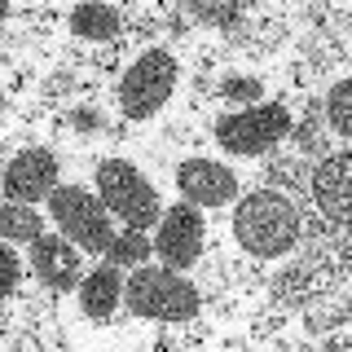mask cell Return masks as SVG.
I'll return each mask as SVG.
<instances>
[{"instance_id": "6da1fadb", "label": "cell", "mask_w": 352, "mask_h": 352, "mask_svg": "<svg viewBox=\"0 0 352 352\" xmlns=\"http://www.w3.org/2000/svg\"><path fill=\"white\" fill-rule=\"evenodd\" d=\"M300 220H304V212L295 207L291 194L264 185V190H251L247 198H238L229 229H234V242L242 247V256L278 260V256L300 251V238H304Z\"/></svg>"}, {"instance_id": "7a4b0ae2", "label": "cell", "mask_w": 352, "mask_h": 352, "mask_svg": "<svg viewBox=\"0 0 352 352\" xmlns=\"http://www.w3.org/2000/svg\"><path fill=\"white\" fill-rule=\"evenodd\" d=\"M124 304L128 317L137 322H159V326H190L203 313V295L198 286L176 269H146L137 264V273L124 278Z\"/></svg>"}, {"instance_id": "3957f363", "label": "cell", "mask_w": 352, "mask_h": 352, "mask_svg": "<svg viewBox=\"0 0 352 352\" xmlns=\"http://www.w3.org/2000/svg\"><path fill=\"white\" fill-rule=\"evenodd\" d=\"M291 124H295V106L286 102V93H278L273 102H256V106L216 115L212 119V141L225 154L260 159V154L278 150L282 141L291 137Z\"/></svg>"}, {"instance_id": "277c9868", "label": "cell", "mask_w": 352, "mask_h": 352, "mask_svg": "<svg viewBox=\"0 0 352 352\" xmlns=\"http://www.w3.org/2000/svg\"><path fill=\"white\" fill-rule=\"evenodd\" d=\"M176 84H181V62H176V53L159 49V44L141 49L137 58L124 66V75H119V93H115L119 97V115H124L128 124L154 119L172 102Z\"/></svg>"}, {"instance_id": "5b68a950", "label": "cell", "mask_w": 352, "mask_h": 352, "mask_svg": "<svg viewBox=\"0 0 352 352\" xmlns=\"http://www.w3.org/2000/svg\"><path fill=\"white\" fill-rule=\"evenodd\" d=\"M93 181H97V194L102 203L110 207V216H119L128 229H154L163 220V203H159V190L150 185V176L128 159H102L93 168Z\"/></svg>"}, {"instance_id": "8992f818", "label": "cell", "mask_w": 352, "mask_h": 352, "mask_svg": "<svg viewBox=\"0 0 352 352\" xmlns=\"http://www.w3.org/2000/svg\"><path fill=\"white\" fill-rule=\"evenodd\" d=\"M49 216L58 225V234H66L88 256H106V247L119 234L110 207L102 203V194H88L84 185H58L49 194Z\"/></svg>"}, {"instance_id": "52a82bcc", "label": "cell", "mask_w": 352, "mask_h": 352, "mask_svg": "<svg viewBox=\"0 0 352 352\" xmlns=\"http://www.w3.org/2000/svg\"><path fill=\"white\" fill-rule=\"evenodd\" d=\"M203 247H207V220L194 203H176V207H163V220H159V234H154V256H159L168 269L185 273L203 260Z\"/></svg>"}, {"instance_id": "ba28073f", "label": "cell", "mask_w": 352, "mask_h": 352, "mask_svg": "<svg viewBox=\"0 0 352 352\" xmlns=\"http://www.w3.org/2000/svg\"><path fill=\"white\" fill-rule=\"evenodd\" d=\"M58 176H62V159L49 146H27L9 159L5 168V198L9 203H31L36 207L40 198H49L58 190Z\"/></svg>"}, {"instance_id": "9c48e42d", "label": "cell", "mask_w": 352, "mask_h": 352, "mask_svg": "<svg viewBox=\"0 0 352 352\" xmlns=\"http://www.w3.org/2000/svg\"><path fill=\"white\" fill-rule=\"evenodd\" d=\"M31 278H36L44 291L53 295H66L71 286L84 282V260H80V247H75L66 234H40L31 242Z\"/></svg>"}, {"instance_id": "30bf717a", "label": "cell", "mask_w": 352, "mask_h": 352, "mask_svg": "<svg viewBox=\"0 0 352 352\" xmlns=\"http://www.w3.org/2000/svg\"><path fill=\"white\" fill-rule=\"evenodd\" d=\"M339 273L322 269V264H308V260H295L286 264L282 273H273L269 282H264V291H269V304H278L282 313L286 308H308L317 300H326V295L339 291Z\"/></svg>"}, {"instance_id": "8fae6325", "label": "cell", "mask_w": 352, "mask_h": 352, "mask_svg": "<svg viewBox=\"0 0 352 352\" xmlns=\"http://www.w3.org/2000/svg\"><path fill=\"white\" fill-rule=\"evenodd\" d=\"M308 198L313 212H322L335 225H348V207H352V154L339 146L326 159H317L313 176H308Z\"/></svg>"}, {"instance_id": "7c38bea8", "label": "cell", "mask_w": 352, "mask_h": 352, "mask_svg": "<svg viewBox=\"0 0 352 352\" xmlns=\"http://www.w3.org/2000/svg\"><path fill=\"white\" fill-rule=\"evenodd\" d=\"M176 190L194 207H229L238 198V176L216 159H185L172 172Z\"/></svg>"}, {"instance_id": "4fadbf2b", "label": "cell", "mask_w": 352, "mask_h": 352, "mask_svg": "<svg viewBox=\"0 0 352 352\" xmlns=\"http://www.w3.org/2000/svg\"><path fill=\"white\" fill-rule=\"evenodd\" d=\"M80 291V308L84 317L93 326H106L110 317H115L119 300H124V273L115 269V264H97L93 273H84V282L75 286Z\"/></svg>"}, {"instance_id": "5bb4252c", "label": "cell", "mask_w": 352, "mask_h": 352, "mask_svg": "<svg viewBox=\"0 0 352 352\" xmlns=\"http://www.w3.org/2000/svg\"><path fill=\"white\" fill-rule=\"evenodd\" d=\"M66 27L80 44H119L124 40V9L115 5H75Z\"/></svg>"}, {"instance_id": "9a60e30c", "label": "cell", "mask_w": 352, "mask_h": 352, "mask_svg": "<svg viewBox=\"0 0 352 352\" xmlns=\"http://www.w3.org/2000/svg\"><path fill=\"white\" fill-rule=\"evenodd\" d=\"M53 132L58 137H97V132H115V137H124V128H115L110 124V115H106V106L102 102H93V97H84V102H71L62 110L58 119H53Z\"/></svg>"}, {"instance_id": "2e32d148", "label": "cell", "mask_w": 352, "mask_h": 352, "mask_svg": "<svg viewBox=\"0 0 352 352\" xmlns=\"http://www.w3.org/2000/svg\"><path fill=\"white\" fill-rule=\"evenodd\" d=\"M295 141V154L300 159H326V115H322V97H304L300 102V119L291 124V137Z\"/></svg>"}, {"instance_id": "e0dca14e", "label": "cell", "mask_w": 352, "mask_h": 352, "mask_svg": "<svg viewBox=\"0 0 352 352\" xmlns=\"http://www.w3.org/2000/svg\"><path fill=\"white\" fill-rule=\"evenodd\" d=\"M185 18L203 22V27H220V31H234L251 18V9L242 0H185Z\"/></svg>"}, {"instance_id": "ac0fdd59", "label": "cell", "mask_w": 352, "mask_h": 352, "mask_svg": "<svg viewBox=\"0 0 352 352\" xmlns=\"http://www.w3.org/2000/svg\"><path fill=\"white\" fill-rule=\"evenodd\" d=\"M44 229V212H36L31 203H5L0 207V238L5 242H36Z\"/></svg>"}, {"instance_id": "d6986e66", "label": "cell", "mask_w": 352, "mask_h": 352, "mask_svg": "<svg viewBox=\"0 0 352 352\" xmlns=\"http://www.w3.org/2000/svg\"><path fill=\"white\" fill-rule=\"evenodd\" d=\"M308 176H313V168H308V159H300V154L264 163V181H269V190H282V194L308 198Z\"/></svg>"}, {"instance_id": "ffe728a7", "label": "cell", "mask_w": 352, "mask_h": 352, "mask_svg": "<svg viewBox=\"0 0 352 352\" xmlns=\"http://www.w3.org/2000/svg\"><path fill=\"white\" fill-rule=\"evenodd\" d=\"M216 97L225 106H256V102H264V80L260 75H247V71H220Z\"/></svg>"}, {"instance_id": "44dd1931", "label": "cell", "mask_w": 352, "mask_h": 352, "mask_svg": "<svg viewBox=\"0 0 352 352\" xmlns=\"http://www.w3.org/2000/svg\"><path fill=\"white\" fill-rule=\"evenodd\" d=\"M154 256V242L141 234V229H124V234H115V242L106 247V264H115V269H137V264H146Z\"/></svg>"}, {"instance_id": "7402d4cb", "label": "cell", "mask_w": 352, "mask_h": 352, "mask_svg": "<svg viewBox=\"0 0 352 352\" xmlns=\"http://www.w3.org/2000/svg\"><path fill=\"white\" fill-rule=\"evenodd\" d=\"M97 80H88V75H80L75 66H58V71H49L40 80V102L44 106H53V102H62V97H75V93H93Z\"/></svg>"}, {"instance_id": "603a6c76", "label": "cell", "mask_w": 352, "mask_h": 352, "mask_svg": "<svg viewBox=\"0 0 352 352\" xmlns=\"http://www.w3.org/2000/svg\"><path fill=\"white\" fill-rule=\"evenodd\" d=\"M322 115H326V128L335 137H352V80L330 84V93L322 97Z\"/></svg>"}, {"instance_id": "cb8c5ba5", "label": "cell", "mask_w": 352, "mask_h": 352, "mask_svg": "<svg viewBox=\"0 0 352 352\" xmlns=\"http://www.w3.org/2000/svg\"><path fill=\"white\" fill-rule=\"evenodd\" d=\"M124 27H132L137 40H154V36H163V14H154V9H124Z\"/></svg>"}, {"instance_id": "d4e9b609", "label": "cell", "mask_w": 352, "mask_h": 352, "mask_svg": "<svg viewBox=\"0 0 352 352\" xmlns=\"http://www.w3.org/2000/svg\"><path fill=\"white\" fill-rule=\"evenodd\" d=\"M282 330H286V317H282V308H278V304H269V308H260V313H256V322H251L247 339H256V344H264V339L282 335Z\"/></svg>"}, {"instance_id": "484cf974", "label": "cell", "mask_w": 352, "mask_h": 352, "mask_svg": "<svg viewBox=\"0 0 352 352\" xmlns=\"http://www.w3.org/2000/svg\"><path fill=\"white\" fill-rule=\"evenodd\" d=\"M0 260H5V278H0V291H5L9 300H18V291H22V256H18V242L0 247Z\"/></svg>"}, {"instance_id": "4316f807", "label": "cell", "mask_w": 352, "mask_h": 352, "mask_svg": "<svg viewBox=\"0 0 352 352\" xmlns=\"http://www.w3.org/2000/svg\"><path fill=\"white\" fill-rule=\"evenodd\" d=\"M124 62V40L119 44H106V49H97V53H88V71H115V66Z\"/></svg>"}]
</instances>
